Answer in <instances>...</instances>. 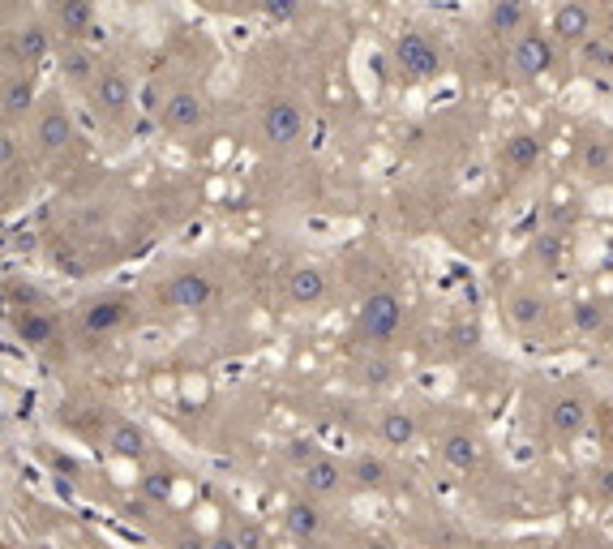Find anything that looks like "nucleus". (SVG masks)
<instances>
[{
    "instance_id": "f257e3e1",
    "label": "nucleus",
    "mask_w": 613,
    "mask_h": 549,
    "mask_svg": "<svg viewBox=\"0 0 613 549\" xmlns=\"http://www.w3.org/2000/svg\"><path fill=\"white\" fill-rule=\"evenodd\" d=\"M404 327V301L391 288H378L356 309V335L365 343H391Z\"/></svg>"
},
{
    "instance_id": "f03ea898",
    "label": "nucleus",
    "mask_w": 613,
    "mask_h": 549,
    "mask_svg": "<svg viewBox=\"0 0 613 549\" xmlns=\"http://www.w3.org/2000/svg\"><path fill=\"white\" fill-rule=\"evenodd\" d=\"M395 69L408 77V82H433L442 73V52L433 48L429 35L420 30H404L395 39Z\"/></svg>"
},
{
    "instance_id": "7ed1b4c3",
    "label": "nucleus",
    "mask_w": 613,
    "mask_h": 549,
    "mask_svg": "<svg viewBox=\"0 0 613 549\" xmlns=\"http://www.w3.org/2000/svg\"><path fill=\"white\" fill-rule=\"evenodd\" d=\"M553 65H557L553 35H541V30H519L515 35V44H511V69H515V77L532 82V77H545Z\"/></svg>"
},
{
    "instance_id": "20e7f679",
    "label": "nucleus",
    "mask_w": 613,
    "mask_h": 549,
    "mask_svg": "<svg viewBox=\"0 0 613 549\" xmlns=\"http://www.w3.org/2000/svg\"><path fill=\"white\" fill-rule=\"evenodd\" d=\"M210 296H214V283L203 271H181L159 288V305L172 314H198L210 305Z\"/></svg>"
},
{
    "instance_id": "39448f33",
    "label": "nucleus",
    "mask_w": 613,
    "mask_h": 549,
    "mask_svg": "<svg viewBox=\"0 0 613 549\" xmlns=\"http://www.w3.org/2000/svg\"><path fill=\"white\" fill-rule=\"evenodd\" d=\"M262 137L271 146H292L305 137V108L296 99H271L262 108Z\"/></svg>"
},
{
    "instance_id": "423d86ee",
    "label": "nucleus",
    "mask_w": 613,
    "mask_h": 549,
    "mask_svg": "<svg viewBox=\"0 0 613 549\" xmlns=\"http://www.w3.org/2000/svg\"><path fill=\"white\" fill-rule=\"evenodd\" d=\"M438 455L455 473H477L480 464H485V447H480V438L473 429H446L438 438Z\"/></svg>"
},
{
    "instance_id": "0eeeda50",
    "label": "nucleus",
    "mask_w": 613,
    "mask_h": 549,
    "mask_svg": "<svg viewBox=\"0 0 613 549\" xmlns=\"http://www.w3.org/2000/svg\"><path fill=\"white\" fill-rule=\"evenodd\" d=\"M90 103L103 112V117H121L130 103H134V86L121 69H99L95 82H90Z\"/></svg>"
},
{
    "instance_id": "6e6552de",
    "label": "nucleus",
    "mask_w": 613,
    "mask_h": 549,
    "mask_svg": "<svg viewBox=\"0 0 613 549\" xmlns=\"http://www.w3.org/2000/svg\"><path fill=\"white\" fill-rule=\"evenodd\" d=\"M130 309H134L130 296H99V301H90V305L82 309V335H86V340H99V335L117 331V327L130 318Z\"/></svg>"
},
{
    "instance_id": "1a4fd4ad",
    "label": "nucleus",
    "mask_w": 613,
    "mask_h": 549,
    "mask_svg": "<svg viewBox=\"0 0 613 549\" xmlns=\"http://www.w3.org/2000/svg\"><path fill=\"white\" fill-rule=\"evenodd\" d=\"M549 35H553L557 44H571V48H579V44L592 35V9H588L584 0H562V4L553 9Z\"/></svg>"
},
{
    "instance_id": "9d476101",
    "label": "nucleus",
    "mask_w": 613,
    "mask_h": 549,
    "mask_svg": "<svg viewBox=\"0 0 613 549\" xmlns=\"http://www.w3.org/2000/svg\"><path fill=\"white\" fill-rule=\"evenodd\" d=\"M159 121H163V130H172V134H194L198 125H206V99L198 90H176V95L163 103Z\"/></svg>"
},
{
    "instance_id": "9b49d317",
    "label": "nucleus",
    "mask_w": 613,
    "mask_h": 549,
    "mask_svg": "<svg viewBox=\"0 0 613 549\" xmlns=\"http://www.w3.org/2000/svg\"><path fill=\"white\" fill-rule=\"evenodd\" d=\"M343 485H347V468L327 455H314L309 464H301V489L309 498H335Z\"/></svg>"
},
{
    "instance_id": "f8f14e48",
    "label": "nucleus",
    "mask_w": 613,
    "mask_h": 549,
    "mask_svg": "<svg viewBox=\"0 0 613 549\" xmlns=\"http://www.w3.org/2000/svg\"><path fill=\"white\" fill-rule=\"evenodd\" d=\"M502 314H506L511 327L532 331V327L545 322V296H541L537 288H511V292L502 296Z\"/></svg>"
},
{
    "instance_id": "ddd939ff",
    "label": "nucleus",
    "mask_w": 613,
    "mask_h": 549,
    "mask_svg": "<svg viewBox=\"0 0 613 549\" xmlns=\"http://www.w3.org/2000/svg\"><path fill=\"white\" fill-rule=\"evenodd\" d=\"M35 142H39V150H48V155L65 150L69 142H73V117H69V108L61 103V99H52V103H48V108L39 112Z\"/></svg>"
},
{
    "instance_id": "4468645a",
    "label": "nucleus",
    "mask_w": 613,
    "mask_h": 549,
    "mask_svg": "<svg viewBox=\"0 0 613 549\" xmlns=\"http://www.w3.org/2000/svg\"><path fill=\"white\" fill-rule=\"evenodd\" d=\"M549 429L557 438H579L588 429V400L584 395H557L549 404Z\"/></svg>"
},
{
    "instance_id": "2eb2a0df",
    "label": "nucleus",
    "mask_w": 613,
    "mask_h": 549,
    "mask_svg": "<svg viewBox=\"0 0 613 549\" xmlns=\"http://www.w3.org/2000/svg\"><path fill=\"white\" fill-rule=\"evenodd\" d=\"M52 17H57V26H61L65 39L99 35V26H95V0H57L52 4Z\"/></svg>"
},
{
    "instance_id": "dca6fc26",
    "label": "nucleus",
    "mask_w": 613,
    "mask_h": 549,
    "mask_svg": "<svg viewBox=\"0 0 613 549\" xmlns=\"http://www.w3.org/2000/svg\"><path fill=\"white\" fill-rule=\"evenodd\" d=\"M9 57L17 61L22 69H35L44 57H48V35H44V26L39 22H26V26H17L13 35H9Z\"/></svg>"
},
{
    "instance_id": "f3484780",
    "label": "nucleus",
    "mask_w": 613,
    "mask_h": 549,
    "mask_svg": "<svg viewBox=\"0 0 613 549\" xmlns=\"http://www.w3.org/2000/svg\"><path fill=\"white\" fill-rule=\"evenodd\" d=\"M322 296H327V274L318 271V267H296V271H287V301H292V305L309 309V305H318Z\"/></svg>"
},
{
    "instance_id": "a211bd4d",
    "label": "nucleus",
    "mask_w": 613,
    "mask_h": 549,
    "mask_svg": "<svg viewBox=\"0 0 613 549\" xmlns=\"http://www.w3.org/2000/svg\"><path fill=\"white\" fill-rule=\"evenodd\" d=\"M347 480L356 485V489H391V480H395V473H391V464L382 460V455H356L352 464H347Z\"/></svg>"
},
{
    "instance_id": "6ab92c4d",
    "label": "nucleus",
    "mask_w": 613,
    "mask_h": 549,
    "mask_svg": "<svg viewBox=\"0 0 613 549\" xmlns=\"http://www.w3.org/2000/svg\"><path fill=\"white\" fill-rule=\"evenodd\" d=\"M30 108H35V73H17V77H9L4 90H0V112H4L9 121H22Z\"/></svg>"
},
{
    "instance_id": "aec40b11",
    "label": "nucleus",
    "mask_w": 613,
    "mask_h": 549,
    "mask_svg": "<svg viewBox=\"0 0 613 549\" xmlns=\"http://www.w3.org/2000/svg\"><path fill=\"white\" fill-rule=\"evenodd\" d=\"M108 451L117 460H142L146 455V429L137 420H112L108 425Z\"/></svg>"
},
{
    "instance_id": "412c9836",
    "label": "nucleus",
    "mask_w": 613,
    "mask_h": 549,
    "mask_svg": "<svg viewBox=\"0 0 613 549\" xmlns=\"http://www.w3.org/2000/svg\"><path fill=\"white\" fill-rule=\"evenodd\" d=\"M416 434H420V425H416V412L387 408L382 416H378V438H382L387 447H412V442H416Z\"/></svg>"
},
{
    "instance_id": "4be33fe9",
    "label": "nucleus",
    "mask_w": 613,
    "mask_h": 549,
    "mask_svg": "<svg viewBox=\"0 0 613 549\" xmlns=\"http://www.w3.org/2000/svg\"><path fill=\"white\" fill-rule=\"evenodd\" d=\"M502 163L511 172H532L541 163V137L537 134H511L502 142Z\"/></svg>"
},
{
    "instance_id": "5701e85b",
    "label": "nucleus",
    "mask_w": 613,
    "mask_h": 549,
    "mask_svg": "<svg viewBox=\"0 0 613 549\" xmlns=\"http://www.w3.org/2000/svg\"><path fill=\"white\" fill-rule=\"evenodd\" d=\"M13 331L17 340L30 343V347H52L57 343V322L39 309H26V314H13Z\"/></svg>"
},
{
    "instance_id": "b1692460",
    "label": "nucleus",
    "mask_w": 613,
    "mask_h": 549,
    "mask_svg": "<svg viewBox=\"0 0 613 549\" xmlns=\"http://www.w3.org/2000/svg\"><path fill=\"white\" fill-rule=\"evenodd\" d=\"M519 30H528V9L524 4H489V35L515 39Z\"/></svg>"
},
{
    "instance_id": "393cba45",
    "label": "nucleus",
    "mask_w": 613,
    "mask_h": 549,
    "mask_svg": "<svg viewBox=\"0 0 613 549\" xmlns=\"http://www.w3.org/2000/svg\"><path fill=\"white\" fill-rule=\"evenodd\" d=\"M283 528H287L292 537L309 541V537H318V533H322V511H318L314 502H292V507L283 511Z\"/></svg>"
},
{
    "instance_id": "a878e982",
    "label": "nucleus",
    "mask_w": 613,
    "mask_h": 549,
    "mask_svg": "<svg viewBox=\"0 0 613 549\" xmlns=\"http://www.w3.org/2000/svg\"><path fill=\"white\" fill-rule=\"evenodd\" d=\"M61 69H65L69 82L90 86V82H95V52H86L77 39H69V48L61 52Z\"/></svg>"
},
{
    "instance_id": "bb28decb",
    "label": "nucleus",
    "mask_w": 613,
    "mask_h": 549,
    "mask_svg": "<svg viewBox=\"0 0 613 549\" xmlns=\"http://www.w3.org/2000/svg\"><path fill=\"white\" fill-rule=\"evenodd\" d=\"M579 61L592 73H613V39L610 35H588L579 44Z\"/></svg>"
},
{
    "instance_id": "cd10ccee",
    "label": "nucleus",
    "mask_w": 613,
    "mask_h": 549,
    "mask_svg": "<svg viewBox=\"0 0 613 549\" xmlns=\"http://www.w3.org/2000/svg\"><path fill=\"white\" fill-rule=\"evenodd\" d=\"M356 378H360L365 387H387V382H395V361H391L387 352H369V356L356 365Z\"/></svg>"
},
{
    "instance_id": "c85d7f7f",
    "label": "nucleus",
    "mask_w": 613,
    "mask_h": 549,
    "mask_svg": "<svg viewBox=\"0 0 613 549\" xmlns=\"http://www.w3.org/2000/svg\"><path fill=\"white\" fill-rule=\"evenodd\" d=\"M610 168H613V146L605 137H588V142H584V172L601 176V172H610Z\"/></svg>"
},
{
    "instance_id": "c756f323",
    "label": "nucleus",
    "mask_w": 613,
    "mask_h": 549,
    "mask_svg": "<svg viewBox=\"0 0 613 549\" xmlns=\"http://www.w3.org/2000/svg\"><path fill=\"white\" fill-rule=\"evenodd\" d=\"M137 489H142V498H146L150 507H163V502L172 498V473L155 468V473H146V477L137 480Z\"/></svg>"
},
{
    "instance_id": "7c9ffc66",
    "label": "nucleus",
    "mask_w": 613,
    "mask_h": 549,
    "mask_svg": "<svg viewBox=\"0 0 613 549\" xmlns=\"http://www.w3.org/2000/svg\"><path fill=\"white\" fill-rule=\"evenodd\" d=\"M571 322H575V331L592 335V331H601V327H605V309H601L597 301H579V305L571 309Z\"/></svg>"
},
{
    "instance_id": "2f4dec72",
    "label": "nucleus",
    "mask_w": 613,
    "mask_h": 549,
    "mask_svg": "<svg viewBox=\"0 0 613 549\" xmlns=\"http://www.w3.org/2000/svg\"><path fill=\"white\" fill-rule=\"evenodd\" d=\"M301 4H305V0H254V9H258L262 17H271V22H292V17L301 13Z\"/></svg>"
},
{
    "instance_id": "473e14b6",
    "label": "nucleus",
    "mask_w": 613,
    "mask_h": 549,
    "mask_svg": "<svg viewBox=\"0 0 613 549\" xmlns=\"http://www.w3.org/2000/svg\"><path fill=\"white\" fill-rule=\"evenodd\" d=\"M477 343H480L477 318H459V322L451 327V347H455V352H473Z\"/></svg>"
},
{
    "instance_id": "72a5a7b5",
    "label": "nucleus",
    "mask_w": 613,
    "mask_h": 549,
    "mask_svg": "<svg viewBox=\"0 0 613 549\" xmlns=\"http://www.w3.org/2000/svg\"><path fill=\"white\" fill-rule=\"evenodd\" d=\"M314 455H322L314 438H296V442H287V460H292V464H309Z\"/></svg>"
},
{
    "instance_id": "f704fd0d",
    "label": "nucleus",
    "mask_w": 613,
    "mask_h": 549,
    "mask_svg": "<svg viewBox=\"0 0 613 549\" xmlns=\"http://www.w3.org/2000/svg\"><path fill=\"white\" fill-rule=\"evenodd\" d=\"M262 541V533L254 528V524H241L236 533H232V546H258Z\"/></svg>"
},
{
    "instance_id": "c9c22d12",
    "label": "nucleus",
    "mask_w": 613,
    "mask_h": 549,
    "mask_svg": "<svg viewBox=\"0 0 613 549\" xmlns=\"http://www.w3.org/2000/svg\"><path fill=\"white\" fill-rule=\"evenodd\" d=\"M557 249H562V245H557V236H541V241H537V258H545V263L557 258Z\"/></svg>"
},
{
    "instance_id": "e433bc0d",
    "label": "nucleus",
    "mask_w": 613,
    "mask_h": 549,
    "mask_svg": "<svg viewBox=\"0 0 613 549\" xmlns=\"http://www.w3.org/2000/svg\"><path fill=\"white\" fill-rule=\"evenodd\" d=\"M125 515H130L134 524H146V507H142V502H125Z\"/></svg>"
},
{
    "instance_id": "4c0bfd02",
    "label": "nucleus",
    "mask_w": 613,
    "mask_h": 549,
    "mask_svg": "<svg viewBox=\"0 0 613 549\" xmlns=\"http://www.w3.org/2000/svg\"><path fill=\"white\" fill-rule=\"evenodd\" d=\"M13 150H17V146H13V137L0 134V163H4V159H13Z\"/></svg>"
},
{
    "instance_id": "58836bf2",
    "label": "nucleus",
    "mask_w": 613,
    "mask_h": 549,
    "mask_svg": "<svg viewBox=\"0 0 613 549\" xmlns=\"http://www.w3.org/2000/svg\"><path fill=\"white\" fill-rule=\"evenodd\" d=\"M489 4H524V0H489Z\"/></svg>"
}]
</instances>
